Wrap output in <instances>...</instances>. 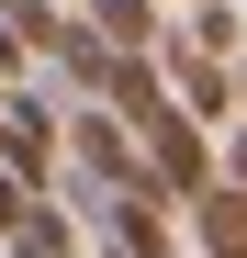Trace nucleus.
<instances>
[{"label": "nucleus", "mask_w": 247, "mask_h": 258, "mask_svg": "<svg viewBox=\"0 0 247 258\" xmlns=\"http://www.w3.org/2000/svg\"><path fill=\"white\" fill-rule=\"evenodd\" d=\"M214 180H236V191H247V123H236V112L214 123Z\"/></svg>", "instance_id": "0eeeda50"}, {"label": "nucleus", "mask_w": 247, "mask_h": 258, "mask_svg": "<svg viewBox=\"0 0 247 258\" xmlns=\"http://www.w3.org/2000/svg\"><path fill=\"white\" fill-rule=\"evenodd\" d=\"M0 168L23 191H56V112L34 101V79H12V101H0Z\"/></svg>", "instance_id": "f03ea898"}, {"label": "nucleus", "mask_w": 247, "mask_h": 258, "mask_svg": "<svg viewBox=\"0 0 247 258\" xmlns=\"http://www.w3.org/2000/svg\"><path fill=\"white\" fill-rule=\"evenodd\" d=\"M157 12H180V0H157Z\"/></svg>", "instance_id": "1a4fd4ad"}, {"label": "nucleus", "mask_w": 247, "mask_h": 258, "mask_svg": "<svg viewBox=\"0 0 247 258\" xmlns=\"http://www.w3.org/2000/svg\"><path fill=\"white\" fill-rule=\"evenodd\" d=\"M90 236H79V213L56 202V191H23V213L0 225V258H79Z\"/></svg>", "instance_id": "20e7f679"}, {"label": "nucleus", "mask_w": 247, "mask_h": 258, "mask_svg": "<svg viewBox=\"0 0 247 258\" xmlns=\"http://www.w3.org/2000/svg\"><path fill=\"white\" fill-rule=\"evenodd\" d=\"M169 23L191 34V45H202V56H225V68L247 56V12H236V0H180V12H169Z\"/></svg>", "instance_id": "423d86ee"}, {"label": "nucleus", "mask_w": 247, "mask_h": 258, "mask_svg": "<svg viewBox=\"0 0 247 258\" xmlns=\"http://www.w3.org/2000/svg\"><path fill=\"white\" fill-rule=\"evenodd\" d=\"M135 157L157 168V191H169V202H191L202 180H214V123H191L180 101H157V112L135 123Z\"/></svg>", "instance_id": "f257e3e1"}, {"label": "nucleus", "mask_w": 247, "mask_h": 258, "mask_svg": "<svg viewBox=\"0 0 247 258\" xmlns=\"http://www.w3.org/2000/svg\"><path fill=\"white\" fill-rule=\"evenodd\" d=\"M180 247H202V258H247V191H236V180H202V191L180 202Z\"/></svg>", "instance_id": "7ed1b4c3"}, {"label": "nucleus", "mask_w": 247, "mask_h": 258, "mask_svg": "<svg viewBox=\"0 0 247 258\" xmlns=\"http://www.w3.org/2000/svg\"><path fill=\"white\" fill-rule=\"evenodd\" d=\"M68 12H79V34H90L101 56H146V45H157V23H169L157 0H68Z\"/></svg>", "instance_id": "39448f33"}, {"label": "nucleus", "mask_w": 247, "mask_h": 258, "mask_svg": "<svg viewBox=\"0 0 247 258\" xmlns=\"http://www.w3.org/2000/svg\"><path fill=\"white\" fill-rule=\"evenodd\" d=\"M79 258H135V247H112V236H90V247H79Z\"/></svg>", "instance_id": "6e6552de"}]
</instances>
